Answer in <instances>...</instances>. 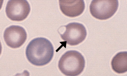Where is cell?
Here are the masks:
<instances>
[{
  "label": "cell",
  "mask_w": 127,
  "mask_h": 76,
  "mask_svg": "<svg viewBox=\"0 0 127 76\" xmlns=\"http://www.w3.org/2000/svg\"><path fill=\"white\" fill-rule=\"evenodd\" d=\"M28 60L36 66H43L51 62L54 55V47L45 38H36L28 45L26 51Z\"/></svg>",
  "instance_id": "cell-1"
},
{
  "label": "cell",
  "mask_w": 127,
  "mask_h": 76,
  "mask_svg": "<svg viewBox=\"0 0 127 76\" xmlns=\"http://www.w3.org/2000/svg\"><path fill=\"white\" fill-rule=\"evenodd\" d=\"M85 66L84 57L76 50L66 52L61 57L58 63L59 70L66 76H78L83 72Z\"/></svg>",
  "instance_id": "cell-2"
},
{
  "label": "cell",
  "mask_w": 127,
  "mask_h": 76,
  "mask_svg": "<svg viewBox=\"0 0 127 76\" xmlns=\"http://www.w3.org/2000/svg\"><path fill=\"white\" fill-rule=\"evenodd\" d=\"M118 7V0H93L90 5V12L96 19L106 20L115 14Z\"/></svg>",
  "instance_id": "cell-3"
},
{
  "label": "cell",
  "mask_w": 127,
  "mask_h": 76,
  "mask_svg": "<svg viewBox=\"0 0 127 76\" xmlns=\"http://www.w3.org/2000/svg\"><path fill=\"white\" fill-rule=\"evenodd\" d=\"M31 7L26 0H10L6 8V16L13 21H22L30 12Z\"/></svg>",
  "instance_id": "cell-4"
},
{
  "label": "cell",
  "mask_w": 127,
  "mask_h": 76,
  "mask_svg": "<svg viewBox=\"0 0 127 76\" xmlns=\"http://www.w3.org/2000/svg\"><path fill=\"white\" fill-rule=\"evenodd\" d=\"M65 31L60 34L62 39L70 46H76L82 42L86 38L87 30L81 23H72L64 26Z\"/></svg>",
  "instance_id": "cell-5"
},
{
  "label": "cell",
  "mask_w": 127,
  "mask_h": 76,
  "mask_svg": "<svg viewBox=\"0 0 127 76\" xmlns=\"http://www.w3.org/2000/svg\"><path fill=\"white\" fill-rule=\"evenodd\" d=\"M27 35L25 29L18 25H11L5 29L3 33L5 42L13 49L20 48L26 41Z\"/></svg>",
  "instance_id": "cell-6"
},
{
  "label": "cell",
  "mask_w": 127,
  "mask_h": 76,
  "mask_svg": "<svg viewBox=\"0 0 127 76\" xmlns=\"http://www.w3.org/2000/svg\"><path fill=\"white\" fill-rule=\"evenodd\" d=\"M59 4L62 13L71 18L81 15L85 8L83 0H59Z\"/></svg>",
  "instance_id": "cell-7"
},
{
  "label": "cell",
  "mask_w": 127,
  "mask_h": 76,
  "mask_svg": "<svg viewBox=\"0 0 127 76\" xmlns=\"http://www.w3.org/2000/svg\"><path fill=\"white\" fill-rule=\"evenodd\" d=\"M111 67L118 74H123L127 71V52H120L113 57L111 62Z\"/></svg>",
  "instance_id": "cell-8"
}]
</instances>
